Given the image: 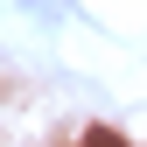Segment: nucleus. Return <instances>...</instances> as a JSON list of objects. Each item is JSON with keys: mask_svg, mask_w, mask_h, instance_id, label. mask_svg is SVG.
Returning <instances> with one entry per match:
<instances>
[{"mask_svg": "<svg viewBox=\"0 0 147 147\" xmlns=\"http://www.w3.org/2000/svg\"><path fill=\"white\" fill-rule=\"evenodd\" d=\"M21 7H35V14H49V21H56V14H70L63 0H21Z\"/></svg>", "mask_w": 147, "mask_h": 147, "instance_id": "obj_1", "label": "nucleus"}, {"mask_svg": "<svg viewBox=\"0 0 147 147\" xmlns=\"http://www.w3.org/2000/svg\"><path fill=\"white\" fill-rule=\"evenodd\" d=\"M77 147H126V140H119V133H84Z\"/></svg>", "mask_w": 147, "mask_h": 147, "instance_id": "obj_2", "label": "nucleus"}]
</instances>
